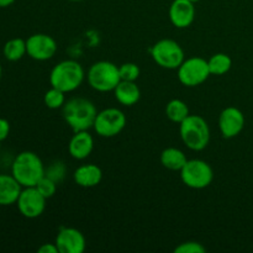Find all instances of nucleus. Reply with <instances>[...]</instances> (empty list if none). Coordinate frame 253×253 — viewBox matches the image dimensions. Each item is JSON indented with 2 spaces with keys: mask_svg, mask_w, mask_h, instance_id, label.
Listing matches in <instances>:
<instances>
[{
  "mask_svg": "<svg viewBox=\"0 0 253 253\" xmlns=\"http://www.w3.org/2000/svg\"><path fill=\"white\" fill-rule=\"evenodd\" d=\"M44 175L51 178L52 180H54L58 184V183H61L63 180L64 175H66V166L62 162H58V161L53 162L47 168L46 172H44Z\"/></svg>",
  "mask_w": 253,
  "mask_h": 253,
  "instance_id": "obj_26",
  "label": "nucleus"
},
{
  "mask_svg": "<svg viewBox=\"0 0 253 253\" xmlns=\"http://www.w3.org/2000/svg\"><path fill=\"white\" fill-rule=\"evenodd\" d=\"M14 2L15 0H0V7H7Z\"/></svg>",
  "mask_w": 253,
  "mask_h": 253,
  "instance_id": "obj_30",
  "label": "nucleus"
},
{
  "mask_svg": "<svg viewBox=\"0 0 253 253\" xmlns=\"http://www.w3.org/2000/svg\"><path fill=\"white\" fill-rule=\"evenodd\" d=\"M46 200L36 187H27L20 193L16 205L22 216L27 219H36L43 214L46 209Z\"/></svg>",
  "mask_w": 253,
  "mask_h": 253,
  "instance_id": "obj_10",
  "label": "nucleus"
},
{
  "mask_svg": "<svg viewBox=\"0 0 253 253\" xmlns=\"http://www.w3.org/2000/svg\"><path fill=\"white\" fill-rule=\"evenodd\" d=\"M59 253H83L85 251V237L74 227H63L56 237Z\"/></svg>",
  "mask_w": 253,
  "mask_h": 253,
  "instance_id": "obj_12",
  "label": "nucleus"
},
{
  "mask_svg": "<svg viewBox=\"0 0 253 253\" xmlns=\"http://www.w3.org/2000/svg\"><path fill=\"white\" fill-rule=\"evenodd\" d=\"M74 182L83 188L96 187L101 182L103 172L95 165H83L76 169L73 174Z\"/></svg>",
  "mask_w": 253,
  "mask_h": 253,
  "instance_id": "obj_17",
  "label": "nucleus"
},
{
  "mask_svg": "<svg viewBox=\"0 0 253 253\" xmlns=\"http://www.w3.org/2000/svg\"><path fill=\"white\" fill-rule=\"evenodd\" d=\"M22 187L14 178V175L0 174V205L9 207L16 204Z\"/></svg>",
  "mask_w": 253,
  "mask_h": 253,
  "instance_id": "obj_16",
  "label": "nucleus"
},
{
  "mask_svg": "<svg viewBox=\"0 0 253 253\" xmlns=\"http://www.w3.org/2000/svg\"><path fill=\"white\" fill-rule=\"evenodd\" d=\"M179 125L180 137L188 148L193 151H202L209 145L210 128L204 118L189 114Z\"/></svg>",
  "mask_w": 253,
  "mask_h": 253,
  "instance_id": "obj_4",
  "label": "nucleus"
},
{
  "mask_svg": "<svg viewBox=\"0 0 253 253\" xmlns=\"http://www.w3.org/2000/svg\"><path fill=\"white\" fill-rule=\"evenodd\" d=\"M210 76L209 64L202 57H192L184 59L178 68V78L185 86H197L204 83Z\"/></svg>",
  "mask_w": 253,
  "mask_h": 253,
  "instance_id": "obj_8",
  "label": "nucleus"
},
{
  "mask_svg": "<svg viewBox=\"0 0 253 253\" xmlns=\"http://www.w3.org/2000/svg\"><path fill=\"white\" fill-rule=\"evenodd\" d=\"M119 72H120L121 81L135 82L140 77V68H138L137 64L131 63V62L121 64L119 67Z\"/></svg>",
  "mask_w": 253,
  "mask_h": 253,
  "instance_id": "obj_24",
  "label": "nucleus"
},
{
  "mask_svg": "<svg viewBox=\"0 0 253 253\" xmlns=\"http://www.w3.org/2000/svg\"><path fill=\"white\" fill-rule=\"evenodd\" d=\"M190 1H192V2H194V4H195V2H197V1H199V0H190Z\"/></svg>",
  "mask_w": 253,
  "mask_h": 253,
  "instance_id": "obj_33",
  "label": "nucleus"
},
{
  "mask_svg": "<svg viewBox=\"0 0 253 253\" xmlns=\"http://www.w3.org/2000/svg\"><path fill=\"white\" fill-rule=\"evenodd\" d=\"M169 19L178 29L190 26L195 19L194 2L190 0H173L169 7Z\"/></svg>",
  "mask_w": 253,
  "mask_h": 253,
  "instance_id": "obj_14",
  "label": "nucleus"
},
{
  "mask_svg": "<svg viewBox=\"0 0 253 253\" xmlns=\"http://www.w3.org/2000/svg\"><path fill=\"white\" fill-rule=\"evenodd\" d=\"M37 252L39 253H59L56 242H54V244H43L39 250H37Z\"/></svg>",
  "mask_w": 253,
  "mask_h": 253,
  "instance_id": "obj_29",
  "label": "nucleus"
},
{
  "mask_svg": "<svg viewBox=\"0 0 253 253\" xmlns=\"http://www.w3.org/2000/svg\"><path fill=\"white\" fill-rule=\"evenodd\" d=\"M10 132V124L6 119L0 118V142L6 140Z\"/></svg>",
  "mask_w": 253,
  "mask_h": 253,
  "instance_id": "obj_28",
  "label": "nucleus"
},
{
  "mask_svg": "<svg viewBox=\"0 0 253 253\" xmlns=\"http://www.w3.org/2000/svg\"><path fill=\"white\" fill-rule=\"evenodd\" d=\"M62 114L66 123L71 126L73 132L88 131L94 127L96 111L95 105L85 98H72L64 103Z\"/></svg>",
  "mask_w": 253,
  "mask_h": 253,
  "instance_id": "obj_1",
  "label": "nucleus"
},
{
  "mask_svg": "<svg viewBox=\"0 0 253 253\" xmlns=\"http://www.w3.org/2000/svg\"><path fill=\"white\" fill-rule=\"evenodd\" d=\"M219 127L225 138L236 137L245 127V115L240 109L229 106L219 116Z\"/></svg>",
  "mask_w": 253,
  "mask_h": 253,
  "instance_id": "obj_13",
  "label": "nucleus"
},
{
  "mask_svg": "<svg viewBox=\"0 0 253 253\" xmlns=\"http://www.w3.org/2000/svg\"><path fill=\"white\" fill-rule=\"evenodd\" d=\"M151 56L158 66L166 69H178L184 62V52L180 44L169 39L161 40L153 44Z\"/></svg>",
  "mask_w": 253,
  "mask_h": 253,
  "instance_id": "obj_7",
  "label": "nucleus"
},
{
  "mask_svg": "<svg viewBox=\"0 0 253 253\" xmlns=\"http://www.w3.org/2000/svg\"><path fill=\"white\" fill-rule=\"evenodd\" d=\"M94 147V140L88 131L74 132L68 145V151L71 156L76 160H85L91 153Z\"/></svg>",
  "mask_w": 253,
  "mask_h": 253,
  "instance_id": "obj_15",
  "label": "nucleus"
},
{
  "mask_svg": "<svg viewBox=\"0 0 253 253\" xmlns=\"http://www.w3.org/2000/svg\"><path fill=\"white\" fill-rule=\"evenodd\" d=\"M4 56L7 61L16 62L19 59H21L25 54L27 53L26 51V41H24L22 39H11L4 44Z\"/></svg>",
  "mask_w": 253,
  "mask_h": 253,
  "instance_id": "obj_20",
  "label": "nucleus"
},
{
  "mask_svg": "<svg viewBox=\"0 0 253 253\" xmlns=\"http://www.w3.org/2000/svg\"><path fill=\"white\" fill-rule=\"evenodd\" d=\"M208 64H209L210 74L222 76V74L227 73L231 69L232 59L226 53H216L210 57V59L208 61Z\"/></svg>",
  "mask_w": 253,
  "mask_h": 253,
  "instance_id": "obj_22",
  "label": "nucleus"
},
{
  "mask_svg": "<svg viewBox=\"0 0 253 253\" xmlns=\"http://www.w3.org/2000/svg\"><path fill=\"white\" fill-rule=\"evenodd\" d=\"M1 77H2V67H1V63H0V81H1Z\"/></svg>",
  "mask_w": 253,
  "mask_h": 253,
  "instance_id": "obj_31",
  "label": "nucleus"
},
{
  "mask_svg": "<svg viewBox=\"0 0 253 253\" xmlns=\"http://www.w3.org/2000/svg\"><path fill=\"white\" fill-rule=\"evenodd\" d=\"M44 166L42 160L31 151H24L15 157L11 166V174L22 188L36 187L44 177Z\"/></svg>",
  "mask_w": 253,
  "mask_h": 253,
  "instance_id": "obj_2",
  "label": "nucleus"
},
{
  "mask_svg": "<svg viewBox=\"0 0 253 253\" xmlns=\"http://www.w3.org/2000/svg\"><path fill=\"white\" fill-rule=\"evenodd\" d=\"M187 161V156L179 148H166L161 153V163L163 165V167H166L169 170H180L184 167Z\"/></svg>",
  "mask_w": 253,
  "mask_h": 253,
  "instance_id": "obj_19",
  "label": "nucleus"
},
{
  "mask_svg": "<svg viewBox=\"0 0 253 253\" xmlns=\"http://www.w3.org/2000/svg\"><path fill=\"white\" fill-rule=\"evenodd\" d=\"M126 116L120 109L108 108L98 113L94 123V130L101 137H114L124 130Z\"/></svg>",
  "mask_w": 253,
  "mask_h": 253,
  "instance_id": "obj_9",
  "label": "nucleus"
},
{
  "mask_svg": "<svg viewBox=\"0 0 253 253\" xmlns=\"http://www.w3.org/2000/svg\"><path fill=\"white\" fill-rule=\"evenodd\" d=\"M84 69L81 63L73 59L59 62L49 74V83L53 88L64 93H71L81 86L84 81Z\"/></svg>",
  "mask_w": 253,
  "mask_h": 253,
  "instance_id": "obj_3",
  "label": "nucleus"
},
{
  "mask_svg": "<svg viewBox=\"0 0 253 253\" xmlns=\"http://www.w3.org/2000/svg\"><path fill=\"white\" fill-rule=\"evenodd\" d=\"M166 115L173 123L180 124L189 115V108L180 99H173L166 106Z\"/></svg>",
  "mask_w": 253,
  "mask_h": 253,
  "instance_id": "obj_21",
  "label": "nucleus"
},
{
  "mask_svg": "<svg viewBox=\"0 0 253 253\" xmlns=\"http://www.w3.org/2000/svg\"><path fill=\"white\" fill-rule=\"evenodd\" d=\"M175 253H205L207 249L203 246L202 244L195 241H188L183 242L179 246H177L174 249Z\"/></svg>",
  "mask_w": 253,
  "mask_h": 253,
  "instance_id": "obj_27",
  "label": "nucleus"
},
{
  "mask_svg": "<svg viewBox=\"0 0 253 253\" xmlns=\"http://www.w3.org/2000/svg\"><path fill=\"white\" fill-rule=\"evenodd\" d=\"M180 178L187 187L192 189H204L211 184L214 172L209 163L202 160L187 161L180 169Z\"/></svg>",
  "mask_w": 253,
  "mask_h": 253,
  "instance_id": "obj_6",
  "label": "nucleus"
},
{
  "mask_svg": "<svg viewBox=\"0 0 253 253\" xmlns=\"http://www.w3.org/2000/svg\"><path fill=\"white\" fill-rule=\"evenodd\" d=\"M69 1H73V2H77V1H82V0H69Z\"/></svg>",
  "mask_w": 253,
  "mask_h": 253,
  "instance_id": "obj_32",
  "label": "nucleus"
},
{
  "mask_svg": "<svg viewBox=\"0 0 253 253\" xmlns=\"http://www.w3.org/2000/svg\"><path fill=\"white\" fill-rule=\"evenodd\" d=\"M26 51L32 59L48 61L56 54L57 43L48 35L35 34L26 40Z\"/></svg>",
  "mask_w": 253,
  "mask_h": 253,
  "instance_id": "obj_11",
  "label": "nucleus"
},
{
  "mask_svg": "<svg viewBox=\"0 0 253 253\" xmlns=\"http://www.w3.org/2000/svg\"><path fill=\"white\" fill-rule=\"evenodd\" d=\"M64 94H66L64 91L52 86V88L49 89V90H47L46 94H44V98H43L44 105H46L48 109L62 108V106L64 105V103H66Z\"/></svg>",
  "mask_w": 253,
  "mask_h": 253,
  "instance_id": "obj_23",
  "label": "nucleus"
},
{
  "mask_svg": "<svg viewBox=\"0 0 253 253\" xmlns=\"http://www.w3.org/2000/svg\"><path fill=\"white\" fill-rule=\"evenodd\" d=\"M120 82L119 67L109 61L96 62L88 71L89 85L101 93L114 90Z\"/></svg>",
  "mask_w": 253,
  "mask_h": 253,
  "instance_id": "obj_5",
  "label": "nucleus"
},
{
  "mask_svg": "<svg viewBox=\"0 0 253 253\" xmlns=\"http://www.w3.org/2000/svg\"><path fill=\"white\" fill-rule=\"evenodd\" d=\"M116 100L126 106H132L140 100L141 91L135 82L121 81L114 89Z\"/></svg>",
  "mask_w": 253,
  "mask_h": 253,
  "instance_id": "obj_18",
  "label": "nucleus"
},
{
  "mask_svg": "<svg viewBox=\"0 0 253 253\" xmlns=\"http://www.w3.org/2000/svg\"><path fill=\"white\" fill-rule=\"evenodd\" d=\"M36 188L39 189V192L43 195L46 199L53 197L57 192V183L54 180H52L51 178L46 177L44 175L41 180L36 184Z\"/></svg>",
  "mask_w": 253,
  "mask_h": 253,
  "instance_id": "obj_25",
  "label": "nucleus"
}]
</instances>
